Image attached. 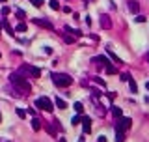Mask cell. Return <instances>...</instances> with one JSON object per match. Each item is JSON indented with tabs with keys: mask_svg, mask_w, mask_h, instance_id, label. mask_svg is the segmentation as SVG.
Returning <instances> with one entry per match:
<instances>
[{
	"mask_svg": "<svg viewBox=\"0 0 149 142\" xmlns=\"http://www.w3.org/2000/svg\"><path fill=\"white\" fill-rule=\"evenodd\" d=\"M9 82H11V92H13L15 97L28 96V94L32 92L30 84L26 82V79L22 77L21 73H11V75H9Z\"/></svg>",
	"mask_w": 149,
	"mask_h": 142,
	"instance_id": "obj_1",
	"label": "cell"
},
{
	"mask_svg": "<svg viewBox=\"0 0 149 142\" xmlns=\"http://www.w3.org/2000/svg\"><path fill=\"white\" fill-rule=\"evenodd\" d=\"M50 79L60 88H67V86L73 84V77L71 75H65V73H50Z\"/></svg>",
	"mask_w": 149,
	"mask_h": 142,
	"instance_id": "obj_2",
	"label": "cell"
},
{
	"mask_svg": "<svg viewBox=\"0 0 149 142\" xmlns=\"http://www.w3.org/2000/svg\"><path fill=\"white\" fill-rule=\"evenodd\" d=\"M36 106H37V109L47 110V112H52V110H54V105H52V101H50L49 97H37V99H36Z\"/></svg>",
	"mask_w": 149,
	"mask_h": 142,
	"instance_id": "obj_3",
	"label": "cell"
},
{
	"mask_svg": "<svg viewBox=\"0 0 149 142\" xmlns=\"http://www.w3.org/2000/svg\"><path fill=\"white\" fill-rule=\"evenodd\" d=\"M131 125H132V120L131 118H125V116H121V118H117V124H116V129L117 131H127V129H131Z\"/></svg>",
	"mask_w": 149,
	"mask_h": 142,
	"instance_id": "obj_4",
	"label": "cell"
},
{
	"mask_svg": "<svg viewBox=\"0 0 149 142\" xmlns=\"http://www.w3.org/2000/svg\"><path fill=\"white\" fill-rule=\"evenodd\" d=\"M34 25L41 26V28H47V30H54V25L49 19H34Z\"/></svg>",
	"mask_w": 149,
	"mask_h": 142,
	"instance_id": "obj_5",
	"label": "cell"
},
{
	"mask_svg": "<svg viewBox=\"0 0 149 142\" xmlns=\"http://www.w3.org/2000/svg\"><path fill=\"white\" fill-rule=\"evenodd\" d=\"M80 124L84 125V133H86V135L91 133V118H89V116H82L80 118Z\"/></svg>",
	"mask_w": 149,
	"mask_h": 142,
	"instance_id": "obj_6",
	"label": "cell"
},
{
	"mask_svg": "<svg viewBox=\"0 0 149 142\" xmlns=\"http://www.w3.org/2000/svg\"><path fill=\"white\" fill-rule=\"evenodd\" d=\"M101 26H103V28H112V21H110V17H108V15L106 13H103V15H101Z\"/></svg>",
	"mask_w": 149,
	"mask_h": 142,
	"instance_id": "obj_7",
	"label": "cell"
},
{
	"mask_svg": "<svg viewBox=\"0 0 149 142\" xmlns=\"http://www.w3.org/2000/svg\"><path fill=\"white\" fill-rule=\"evenodd\" d=\"M138 10H140V4L136 2V0L129 2V11H131V13H138Z\"/></svg>",
	"mask_w": 149,
	"mask_h": 142,
	"instance_id": "obj_8",
	"label": "cell"
},
{
	"mask_svg": "<svg viewBox=\"0 0 149 142\" xmlns=\"http://www.w3.org/2000/svg\"><path fill=\"white\" fill-rule=\"evenodd\" d=\"M106 53H108V56H110V58H112V60H114V62H116V64H123V60H121V58H119V56H116V54H114V51L110 49V47H108V49H106Z\"/></svg>",
	"mask_w": 149,
	"mask_h": 142,
	"instance_id": "obj_9",
	"label": "cell"
},
{
	"mask_svg": "<svg viewBox=\"0 0 149 142\" xmlns=\"http://www.w3.org/2000/svg\"><path fill=\"white\" fill-rule=\"evenodd\" d=\"M30 77L39 79V77H41V69H39V68H34V66H30Z\"/></svg>",
	"mask_w": 149,
	"mask_h": 142,
	"instance_id": "obj_10",
	"label": "cell"
},
{
	"mask_svg": "<svg viewBox=\"0 0 149 142\" xmlns=\"http://www.w3.org/2000/svg\"><path fill=\"white\" fill-rule=\"evenodd\" d=\"M41 125H43V122L39 120V118L34 116V120H32V129H34V131H39V129H41Z\"/></svg>",
	"mask_w": 149,
	"mask_h": 142,
	"instance_id": "obj_11",
	"label": "cell"
},
{
	"mask_svg": "<svg viewBox=\"0 0 149 142\" xmlns=\"http://www.w3.org/2000/svg\"><path fill=\"white\" fill-rule=\"evenodd\" d=\"M127 82H129V88H131V92H132V94H138V86H136V82H134V79H132V77H131V79H129V81H127Z\"/></svg>",
	"mask_w": 149,
	"mask_h": 142,
	"instance_id": "obj_12",
	"label": "cell"
},
{
	"mask_svg": "<svg viewBox=\"0 0 149 142\" xmlns=\"http://www.w3.org/2000/svg\"><path fill=\"white\" fill-rule=\"evenodd\" d=\"M54 103H56V106H58V109H62V110L67 109V103H65L64 99H60V97H54Z\"/></svg>",
	"mask_w": 149,
	"mask_h": 142,
	"instance_id": "obj_13",
	"label": "cell"
},
{
	"mask_svg": "<svg viewBox=\"0 0 149 142\" xmlns=\"http://www.w3.org/2000/svg\"><path fill=\"white\" fill-rule=\"evenodd\" d=\"M93 62H99L101 66H108V64H110V60H108L106 56H97V58H93Z\"/></svg>",
	"mask_w": 149,
	"mask_h": 142,
	"instance_id": "obj_14",
	"label": "cell"
},
{
	"mask_svg": "<svg viewBox=\"0 0 149 142\" xmlns=\"http://www.w3.org/2000/svg\"><path fill=\"white\" fill-rule=\"evenodd\" d=\"M2 26H4V30H6V32L9 34V36H15V34H13V32H15V30H13V26H11L7 21H4V23H2Z\"/></svg>",
	"mask_w": 149,
	"mask_h": 142,
	"instance_id": "obj_15",
	"label": "cell"
},
{
	"mask_svg": "<svg viewBox=\"0 0 149 142\" xmlns=\"http://www.w3.org/2000/svg\"><path fill=\"white\" fill-rule=\"evenodd\" d=\"M112 114H114V118L117 120V118H121V116H123V110H121L119 106H112Z\"/></svg>",
	"mask_w": 149,
	"mask_h": 142,
	"instance_id": "obj_16",
	"label": "cell"
},
{
	"mask_svg": "<svg viewBox=\"0 0 149 142\" xmlns=\"http://www.w3.org/2000/svg\"><path fill=\"white\" fill-rule=\"evenodd\" d=\"M65 32L67 34H73V36H77V38H80V36H84L80 32V30H74V28H69V26H65Z\"/></svg>",
	"mask_w": 149,
	"mask_h": 142,
	"instance_id": "obj_17",
	"label": "cell"
},
{
	"mask_svg": "<svg viewBox=\"0 0 149 142\" xmlns=\"http://www.w3.org/2000/svg\"><path fill=\"white\" fill-rule=\"evenodd\" d=\"M123 140H125V133L116 129V142H123Z\"/></svg>",
	"mask_w": 149,
	"mask_h": 142,
	"instance_id": "obj_18",
	"label": "cell"
},
{
	"mask_svg": "<svg viewBox=\"0 0 149 142\" xmlns=\"http://www.w3.org/2000/svg\"><path fill=\"white\" fill-rule=\"evenodd\" d=\"M74 110H77L78 114H84V105H82L80 101H77V103H74Z\"/></svg>",
	"mask_w": 149,
	"mask_h": 142,
	"instance_id": "obj_19",
	"label": "cell"
},
{
	"mask_svg": "<svg viewBox=\"0 0 149 142\" xmlns=\"http://www.w3.org/2000/svg\"><path fill=\"white\" fill-rule=\"evenodd\" d=\"M106 73H108V75H116V73H117V68H116V66H110V64H108V66H106Z\"/></svg>",
	"mask_w": 149,
	"mask_h": 142,
	"instance_id": "obj_20",
	"label": "cell"
},
{
	"mask_svg": "<svg viewBox=\"0 0 149 142\" xmlns=\"http://www.w3.org/2000/svg\"><path fill=\"white\" fill-rule=\"evenodd\" d=\"M49 4H50V8H52L54 11H58V10H60V8H62V6H60V2H58V0H50Z\"/></svg>",
	"mask_w": 149,
	"mask_h": 142,
	"instance_id": "obj_21",
	"label": "cell"
},
{
	"mask_svg": "<svg viewBox=\"0 0 149 142\" xmlns=\"http://www.w3.org/2000/svg\"><path fill=\"white\" fill-rule=\"evenodd\" d=\"M15 30H17V32H26V23H19V25H17V28H15Z\"/></svg>",
	"mask_w": 149,
	"mask_h": 142,
	"instance_id": "obj_22",
	"label": "cell"
},
{
	"mask_svg": "<svg viewBox=\"0 0 149 142\" xmlns=\"http://www.w3.org/2000/svg\"><path fill=\"white\" fill-rule=\"evenodd\" d=\"M15 112H17V116H19V118H26V110H24V109H21V106H19V109H15Z\"/></svg>",
	"mask_w": 149,
	"mask_h": 142,
	"instance_id": "obj_23",
	"label": "cell"
},
{
	"mask_svg": "<svg viewBox=\"0 0 149 142\" xmlns=\"http://www.w3.org/2000/svg\"><path fill=\"white\" fill-rule=\"evenodd\" d=\"M93 82H95V84H99V86H103V88L106 86V82H104L103 79H99V77H93Z\"/></svg>",
	"mask_w": 149,
	"mask_h": 142,
	"instance_id": "obj_24",
	"label": "cell"
},
{
	"mask_svg": "<svg viewBox=\"0 0 149 142\" xmlns=\"http://www.w3.org/2000/svg\"><path fill=\"white\" fill-rule=\"evenodd\" d=\"M15 15H17V19H21V21H22V19L26 17V13H24V11H22V10H17V11H15Z\"/></svg>",
	"mask_w": 149,
	"mask_h": 142,
	"instance_id": "obj_25",
	"label": "cell"
},
{
	"mask_svg": "<svg viewBox=\"0 0 149 142\" xmlns=\"http://www.w3.org/2000/svg\"><path fill=\"white\" fill-rule=\"evenodd\" d=\"M64 41L65 43H74V38H73V36H69V34H65L64 36Z\"/></svg>",
	"mask_w": 149,
	"mask_h": 142,
	"instance_id": "obj_26",
	"label": "cell"
},
{
	"mask_svg": "<svg viewBox=\"0 0 149 142\" xmlns=\"http://www.w3.org/2000/svg\"><path fill=\"white\" fill-rule=\"evenodd\" d=\"M71 124L73 125H78V124H80V116H73L71 118Z\"/></svg>",
	"mask_w": 149,
	"mask_h": 142,
	"instance_id": "obj_27",
	"label": "cell"
},
{
	"mask_svg": "<svg viewBox=\"0 0 149 142\" xmlns=\"http://www.w3.org/2000/svg\"><path fill=\"white\" fill-rule=\"evenodd\" d=\"M30 2H32L36 8H41V6H43V0H30Z\"/></svg>",
	"mask_w": 149,
	"mask_h": 142,
	"instance_id": "obj_28",
	"label": "cell"
},
{
	"mask_svg": "<svg viewBox=\"0 0 149 142\" xmlns=\"http://www.w3.org/2000/svg\"><path fill=\"white\" fill-rule=\"evenodd\" d=\"M134 21H136V23H146V17H144V15H136Z\"/></svg>",
	"mask_w": 149,
	"mask_h": 142,
	"instance_id": "obj_29",
	"label": "cell"
},
{
	"mask_svg": "<svg viewBox=\"0 0 149 142\" xmlns=\"http://www.w3.org/2000/svg\"><path fill=\"white\" fill-rule=\"evenodd\" d=\"M106 96H108V99H110V101H114V99H116V96H117V94H116V92H108Z\"/></svg>",
	"mask_w": 149,
	"mask_h": 142,
	"instance_id": "obj_30",
	"label": "cell"
},
{
	"mask_svg": "<svg viewBox=\"0 0 149 142\" xmlns=\"http://www.w3.org/2000/svg\"><path fill=\"white\" fill-rule=\"evenodd\" d=\"M47 131H49V135H56V131H54L52 125H47Z\"/></svg>",
	"mask_w": 149,
	"mask_h": 142,
	"instance_id": "obj_31",
	"label": "cell"
},
{
	"mask_svg": "<svg viewBox=\"0 0 149 142\" xmlns=\"http://www.w3.org/2000/svg\"><path fill=\"white\" fill-rule=\"evenodd\" d=\"M60 10L64 11V13H73V11H71V8H69V6H64V8H60Z\"/></svg>",
	"mask_w": 149,
	"mask_h": 142,
	"instance_id": "obj_32",
	"label": "cell"
},
{
	"mask_svg": "<svg viewBox=\"0 0 149 142\" xmlns=\"http://www.w3.org/2000/svg\"><path fill=\"white\" fill-rule=\"evenodd\" d=\"M2 15H4V17H6V15H9V8H7V6L2 8Z\"/></svg>",
	"mask_w": 149,
	"mask_h": 142,
	"instance_id": "obj_33",
	"label": "cell"
},
{
	"mask_svg": "<svg viewBox=\"0 0 149 142\" xmlns=\"http://www.w3.org/2000/svg\"><path fill=\"white\" fill-rule=\"evenodd\" d=\"M129 79H131V75H129V73H123V75H121V81H123V82H127Z\"/></svg>",
	"mask_w": 149,
	"mask_h": 142,
	"instance_id": "obj_34",
	"label": "cell"
},
{
	"mask_svg": "<svg viewBox=\"0 0 149 142\" xmlns=\"http://www.w3.org/2000/svg\"><path fill=\"white\" fill-rule=\"evenodd\" d=\"M26 114H32V116H36V109H28V110H26Z\"/></svg>",
	"mask_w": 149,
	"mask_h": 142,
	"instance_id": "obj_35",
	"label": "cell"
},
{
	"mask_svg": "<svg viewBox=\"0 0 149 142\" xmlns=\"http://www.w3.org/2000/svg\"><path fill=\"white\" fill-rule=\"evenodd\" d=\"M97 142H106V137H103V135H101L99 139H97Z\"/></svg>",
	"mask_w": 149,
	"mask_h": 142,
	"instance_id": "obj_36",
	"label": "cell"
},
{
	"mask_svg": "<svg viewBox=\"0 0 149 142\" xmlns=\"http://www.w3.org/2000/svg\"><path fill=\"white\" fill-rule=\"evenodd\" d=\"M146 88H147V90H149V81H147V82H146Z\"/></svg>",
	"mask_w": 149,
	"mask_h": 142,
	"instance_id": "obj_37",
	"label": "cell"
},
{
	"mask_svg": "<svg viewBox=\"0 0 149 142\" xmlns=\"http://www.w3.org/2000/svg\"><path fill=\"white\" fill-rule=\"evenodd\" d=\"M0 2H7V0H0Z\"/></svg>",
	"mask_w": 149,
	"mask_h": 142,
	"instance_id": "obj_38",
	"label": "cell"
},
{
	"mask_svg": "<svg viewBox=\"0 0 149 142\" xmlns=\"http://www.w3.org/2000/svg\"><path fill=\"white\" fill-rule=\"evenodd\" d=\"M0 122H2V116H0Z\"/></svg>",
	"mask_w": 149,
	"mask_h": 142,
	"instance_id": "obj_39",
	"label": "cell"
},
{
	"mask_svg": "<svg viewBox=\"0 0 149 142\" xmlns=\"http://www.w3.org/2000/svg\"><path fill=\"white\" fill-rule=\"evenodd\" d=\"M0 26H2V21H0Z\"/></svg>",
	"mask_w": 149,
	"mask_h": 142,
	"instance_id": "obj_40",
	"label": "cell"
},
{
	"mask_svg": "<svg viewBox=\"0 0 149 142\" xmlns=\"http://www.w3.org/2000/svg\"><path fill=\"white\" fill-rule=\"evenodd\" d=\"M84 2H88V0H84Z\"/></svg>",
	"mask_w": 149,
	"mask_h": 142,
	"instance_id": "obj_41",
	"label": "cell"
},
{
	"mask_svg": "<svg viewBox=\"0 0 149 142\" xmlns=\"http://www.w3.org/2000/svg\"><path fill=\"white\" fill-rule=\"evenodd\" d=\"M147 58H149V54H147Z\"/></svg>",
	"mask_w": 149,
	"mask_h": 142,
	"instance_id": "obj_42",
	"label": "cell"
}]
</instances>
